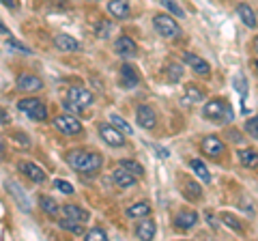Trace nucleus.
Segmentation results:
<instances>
[{
  "label": "nucleus",
  "mask_w": 258,
  "mask_h": 241,
  "mask_svg": "<svg viewBox=\"0 0 258 241\" xmlns=\"http://www.w3.org/2000/svg\"><path fill=\"white\" fill-rule=\"evenodd\" d=\"M18 168H20V172L22 174H26L30 181H35V183H45L47 181V174H45V170L41 166H37L35 162H22L18 164Z\"/></svg>",
  "instance_id": "obj_13"
},
{
  "label": "nucleus",
  "mask_w": 258,
  "mask_h": 241,
  "mask_svg": "<svg viewBox=\"0 0 258 241\" xmlns=\"http://www.w3.org/2000/svg\"><path fill=\"white\" fill-rule=\"evenodd\" d=\"M189 170L194 172V176H196V179H198L200 183H205V186H209V183L213 181L211 170L207 168V164L203 162V159H198V157L189 159Z\"/></svg>",
  "instance_id": "obj_19"
},
{
  "label": "nucleus",
  "mask_w": 258,
  "mask_h": 241,
  "mask_svg": "<svg viewBox=\"0 0 258 241\" xmlns=\"http://www.w3.org/2000/svg\"><path fill=\"white\" fill-rule=\"evenodd\" d=\"M181 78H183V67H181V65L172 63V65H168V67H166V80H168L170 84L181 82Z\"/></svg>",
  "instance_id": "obj_33"
},
{
  "label": "nucleus",
  "mask_w": 258,
  "mask_h": 241,
  "mask_svg": "<svg viewBox=\"0 0 258 241\" xmlns=\"http://www.w3.org/2000/svg\"><path fill=\"white\" fill-rule=\"evenodd\" d=\"M54 188L60 192V194H67V196H71V194H76V188L71 186L69 181H64V179H56L54 181Z\"/></svg>",
  "instance_id": "obj_38"
},
{
  "label": "nucleus",
  "mask_w": 258,
  "mask_h": 241,
  "mask_svg": "<svg viewBox=\"0 0 258 241\" xmlns=\"http://www.w3.org/2000/svg\"><path fill=\"white\" fill-rule=\"evenodd\" d=\"M161 3V7L170 13V15H174V18H185V11H183V7L176 3V0H159Z\"/></svg>",
  "instance_id": "obj_34"
},
{
  "label": "nucleus",
  "mask_w": 258,
  "mask_h": 241,
  "mask_svg": "<svg viewBox=\"0 0 258 241\" xmlns=\"http://www.w3.org/2000/svg\"><path fill=\"white\" fill-rule=\"evenodd\" d=\"M200 149H203V153L207 157H222L224 155V151H226V144L222 142L220 136H215V134H209L203 138V142H200Z\"/></svg>",
  "instance_id": "obj_8"
},
{
  "label": "nucleus",
  "mask_w": 258,
  "mask_h": 241,
  "mask_svg": "<svg viewBox=\"0 0 258 241\" xmlns=\"http://www.w3.org/2000/svg\"><path fill=\"white\" fill-rule=\"evenodd\" d=\"M140 176L138 174H134L132 170H127L125 166H120L114 168V172H112V181H114V186L120 188V190H129V188H134L136 183H138Z\"/></svg>",
  "instance_id": "obj_10"
},
{
  "label": "nucleus",
  "mask_w": 258,
  "mask_h": 241,
  "mask_svg": "<svg viewBox=\"0 0 258 241\" xmlns=\"http://www.w3.org/2000/svg\"><path fill=\"white\" fill-rule=\"evenodd\" d=\"M108 13L116 20H127L132 15V7L127 0H110L108 3Z\"/></svg>",
  "instance_id": "obj_20"
},
{
  "label": "nucleus",
  "mask_w": 258,
  "mask_h": 241,
  "mask_svg": "<svg viewBox=\"0 0 258 241\" xmlns=\"http://www.w3.org/2000/svg\"><path fill=\"white\" fill-rule=\"evenodd\" d=\"M39 207H41V211L47 213V215H52V218H56V215L60 213V205H58V200L52 198V196H39Z\"/></svg>",
  "instance_id": "obj_27"
},
{
  "label": "nucleus",
  "mask_w": 258,
  "mask_h": 241,
  "mask_svg": "<svg viewBox=\"0 0 258 241\" xmlns=\"http://www.w3.org/2000/svg\"><path fill=\"white\" fill-rule=\"evenodd\" d=\"M52 125L56 127V132H60L62 136H76L82 132V123H80L78 114H71V112H64L52 118Z\"/></svg>",
  "instance_id": "obj_5"
},
{
  "label": "nucleus",
  "mask_w": 258,
  "mask_h": 241,
  "mask_svg": "<svg viewBox=\"0 0 258 241\" xmlns=\"http://www.w3.org/2000/svg\"><path fill=\"white\" fill-rule=\"evenodd\" d=\"M183 106H198V103H205V93H203V88H198L196 84H185V91H183Z\"/></svg>",
  "instance_id": "obj_16"
},
{
  "label": "nucleus",
  "mask_w": 258,
  "mask_h": 241,
  "mask_svg": "<svg viewBox=\"0 0 258 241\" xmlns=\"http://www.w3.org/2000/svg\"><path fill=\"white\" fill-rule=\"evenodd\" d=\"M3 5L9 7V9H15V5H18V3H15V0H3Z\"/></svg>",
  "instance_id": "obj_43"
},
{
  "label": "nucleus",
  "mask_w": 258,
  "mask_h": 241,
  "mask_svg": "<svg viewBox=\"0 0 258 241\" xmlns=\"http://www.w3.org/2000/svg\"><path fill=\"white\" fill-rule=\"evenodd\" d=\"M127 218L132 220H142V218H149L151 215V205L147 203V200H140V203H134L127 207Z\"/></svg>",
  "instance_id": "obj_23"
},
{
  "label": "nucleus",
  "mask_w": 258,
  "mask_h": 241,
  "mask_svg": "<svg viewBox=\"0 0 258 241\" xmlns=\"http://www.w3.org/2000/svg\"><path fill=\"white\" fill-rule=\"evenodd\" d=\"M114 52L118 56H123V58H134V56H138V45H136L134 39L123 35L114 41Z\"/></svg>",
  "instance_id": "obj_15"
},
{
  "label": "nucleus",
  "mask_w": 258,
  "mask_h": 241,
  "mask_svg": "<svg viewBox=\"0 0 258 241\" xmlns=\"http://www.w3.org/2000/svg\"><path fill=\"white\" fill-rule=\"evenodd\" d=\"M220 220L224 222L226 228H230V230H235V232H243V224H241V220L237 218V215H232L230 211H222L220 213Z\"/></svg>",
  "instance_id": "obj_29"
},
{
  "label": "nucleus",
  "mask_w": 258,
  "mask_h": 241,
  "mask_svg": "<svg viewBox=\"0 0 258 241\" xmlns=\"http://www.w3.org/2000/svg\"><path fill=\"white\" fill-rule=\"evenodd\" d=\"M52 43H54V47H56L58 52H80V50H82V45H80L78 39H74V37L67 35V33L54 35Z\"/></svg>",
  "instance_id": "obj_12"
},
{
  "label": "nucleus",
  "mask_w": 258,
  "mask_h": 241,
  "mask_svg": "<svg viewBox=\"0 0 258 241\" xmlns=\"http://www.w3.org/2000/svg\"><path fill=\"white\" fill-rule=\"evenodd\" d=\"M118 84L123 88H136L140 84V74L136 71L132 63H123L118 69Z\"/></svg>",
  "instance_id": "obj_11"
},
{
  "label": "nucleus",
  "mask_w": 258,
  "mask_h": 241,
  "mask_svg": "<svg viewBox=\"0 0 258 241\" xmlns=\"http://www.w3.org/2000/svg\"><path fill=\"white\" fill-rule=\"evenodd\" d=\"M243 130L247 132V136H252V138L258 140V114H256V116H249V118L245 120V127H243Z\"/></svg>",
  "instance_id": "obj_39"
},
{
  "label": "nucleus",
  "mask_w": 258,
  "mask_h": 241,
  "mask_svg": "<svg viewBox=\"0 0 258 241\" xmlns=\"http://www.w3.org/2000/svg\"><path fill=\"white\" fill-rule=\"evenodd\" d=\"M181 183H183V194L185 198H189V200H198L200 196H203V190H200L198 186V181H194L189 179V176H181Z\"/></svg>",
  "instance_id": "obj_25"
},
{
  "label": "nucleus",
  "mask_w": 258,
  "mask_h": 241,
  "mask_svg": "<svg viewBox=\"0 0 258 241\" xmlns=\"http://www.w3.org/2000/svg\"><path fill=\"white\" fill-rule=\"evenodd\" d=\"M153 28H155V33L164 39H174V37L181 35V26L176 24V20L172 15H168V13L153 15Z\"/></svg>",
  "instance_id": "obj_3"
},
{
  "label": "nucleus",
  "mask_w": 258,
  "mask_h": 241,
  "mask_svg": "<svg viewBox=\"0 0 258 241\" xmlns=\"http://www.w3.org/2000/svg\"><path fill=\"white\" fill-rule=\"evenodd\" d=\"M99 138L112 149H120L127 144V134H123L116 125L112 123H101L99 125Z\"/></svg>",
  "instance_id": "obj_6"
},
{
  "label": "nucleus",
  "mask_w": 258,
  "mask_h": 241,
  "mask_svg": "<svg viewBox=\"0 0 258 241\" xmlns=\"http://www.w3.org/2000/svg\"><path fill=\"white\" fill-rule=\"evenodd\" d=\"M0 28H3V35H5V37H9V33H11V30H9V28H7V26H5V24H3V26H0Z\"/></svg>",
  "instance_id": "obj_45"
},
{
  "label": "nucleus",
  "mask_w": 258,
  "mask_h": 241,
  "mask_svg": "<svg viewBox=\"0 0 258 241\" xmlns=\"http://www.w3.org/2000/svg\"><path fill=\"white\" fill-rule=\"evenodd\" d=\"M183 63L187 67H191V71H196L198 76H209V74H211V65H209V61L200 58V56L191 54V52H185L183 54Z\"/></svg>",
  "instance_id": "obj_14"
},
{
  "label": "nucleus",
  "mask_w": 258,
  "mask_h": 241,
  "mask_svg": "<svg viewBox=\"0 0 258 241\" xmlns=\"http://www.w3.org/2000/svg\"><path fill=\"white\" fill-rule=\"evenodd\" d=\"M232 84H235L237 93L241 95V101H243V112H247V108H245V99H247V84H245V76H243V74H237L235 78H232Z\"/></svg>",
  "instance_id": "obj_31"
},
{
  "label": "nucleus",
  "mask_w": 258,
  "mask_h": 241,
  "mask_svg": "<svg viewBox=\"0 0 258 241\" xmlns=\"http://www.w3.org/2000/svg\"><path fill=\"white\" fill-rule=\"evenodd\" d=\"M237 157H239L241 166H245V168H258V153H256L254 149H239L237 151Z\"/></svg>",
  "instance_id": "obj_28"
},
{
  "label": "nucleus",
  "mask_w": 258,
  "mask_h": 241,
  "mask_svg": "<svg viewBox=\"0 0 258 241\" xmlns=\"http://www.w3.org/2000/svg\"><path fill=\"white\" fill-rule=\"evenodd\" d=\"M203 116L211 123H220V125H226L235 118V110L226 99L217 97V99H211V101H205L203 106Z\"/></svg>",
  "instance_id": "obj_2"
},
{
  "label": "nucleus",
  "mask_w": 258,
  "mask_h": 241,
  "mask_svg": "<svg viewBox=\"0 0 258 241\" xmlns=\"http://www.w3.org/2000/svg\"><path fill=\"white\" fill-rule=\"evenodd\" d=\"M5 45H7V47H11V50H15V52H20V54H32V50H30L28 45H24L22 41H18V39H13V37L7 39Z\"/></svg>",
  "instance_id": "obj_36"
},
{
  "label": "nucleus",
  "mask_w": 258,
  "mask_h": 241,
  "mask_svg": "<svg viewBox=\"0 0 258 241\" xmlns=\"http://www.w3.org/2000/svg\"><path fill=\"white\" fill-rule=\"evenodd\" d=\"M205 218H207V222H209V226H211V228H217V226H220V222H217V218L213 215V211H207V213H205Z\"/></svg>",
  "instance_id": "obj_42"
},
{
  "label": "nucleus",
  "mask_w": 258,
  "mask_h": 241,
  "mask_svg": "<svg viewBox=\"0 0 258 241\" xmlns=\"http://www.w3.org/2000/svg\"><path fill=\"white\" fill-rule=\"evenodd\" d=\"M149 149L151 151H155V155L159 157V159H168V157H170V151H168V149H164V147H159V144H149Z\"/></svg>",
  "instance_id": "obj_40"
},
{
  "label": "nucleus",
  "mask_w": 258,
  "mask_h": 241,
  "mask_svg": "<svg viewBox=\"0 0 258 241\" xmlns=\"http://www.w3.org/2000/svg\"><path fill=\"white\" fill-rule=\"evenodd\" d=\"M254 52H256V56H258V37L254 39Z\"/></svg>",
  "instance_id": "obj_46"
},
{
  "label": "nucleus",
  "mask_w": 258,
  "mask_h": 241,
  "mask_svg": "<svg viewBox=\"0 0 258 241\" xmlns=\"http://www.w3.org/2000/svg\"><path fill=\"white\" fill-rule=\"evenodd\" d=\"M86 241H106L108 239V232L103 230V228H99V226H95V228H91V230H86Z\"/></svg>",
  "instance_id": "obj_37"
},
{
  "label": "nucleus",
  "mask_w": 258,
  "mask_h": 241,
  "mask_svg": "<svg viewBox=\"0 0 258 241\" xmlns=\"http://www.w3.org/2000/svg\"><path fill=\"white\" fill-rule=\"evenodd\" d=\"M9 120H11V116L7 114V110H3V125H7V123H9Z\"/></svg>",
  "instance_id": "obj_44"
},
{
  "label": "nucleus",
  "mask_w": 258,
  "mask_h": 241,
  "mask_svg": "<svg viewBox=\"0 0 258 241\" xmlns=\"http://www.w3.org/2000/svg\"><path fill=\"white\" fill-rule=\"evenodd\" d=\"M108 118H110V123H112V125H116L123 134H127V136H132V134H134V127L129 125L127 120H125L123 116H120V114H116V112H112V114H110Z\"/></svg>",
  "instance_id": "obj_32"
},
{
  "label": "nucleus",
  "mask_w": 258,
  "mask_h": 241,
  "mask_svg": "<svg viewBox=\"0 0 258 241\" xmlns=\"http://www.w3.org/2000/svg\"><path fill=\"white\" fill-rule=\"evenodd\" d=\"M18 110L24 112L30 120H37V123H41V120L47 118V108H45V103L43 99H39V97H24L18 101Z\"/></svg>",
  "instance_id": "obj_4"
},
{
  "label": "nucleus",
  "mask_w": 258,
  "mask_h": 241,
  "mask_svg": "<svg viewBox=\"0 0 258 241\" xmlns=\"http://www.w3.org/2000/svg\"><path fill=\"white\" fill-rule=\"evenodd\" d=\"M254 69H256V74H258V58L254 61Z\"/></svg>",
  "instance_id": "obj_47"
},
{
  "label": "nucleus",
  "mask_w": 258,
  "mask_h": 241,
  "mask_svg": "<svg viewBox=\"0 0 258 241\" xmlns=\"http://www.w3.org/2000/svg\"><path fill=\"white\" fill-rule=\"evenodd\" d=\"M155 235H157L155 222L149 220V218H142V222H138V226H136V237L138 239H155Z\"/></svg>",
  "instance_id": "obj_24"
},
{
  "label": "nucleus",
  "mask_w": 258,
  "mask_h": 241,
  "mask_svg": "<svg viewBox=\"0 0 258 241\" xmlns=\"http://www.w3.org/2000/svg\"><path fill=\"white\" fill-rule=\"evenodd\" d=\"M62 213L67 215V218H71V220H78V222H82V224L91 220V213H88L86 209H82L80 205H74V203L62 205Z\"/></svg>",
  "instance_id": "obj_22"
},
{
  "label": "nucleus",
  "mask_w": 258,
  "mask_h": 241,
  "mask_svg": "<svg viewBox=\"0 0 258 241\" xmlns=\"http://www.w3.org/2000/svg\"><path fill=\"white\" fill-rule=\"evenodd\" d=\"M120 166H125L127 170H132L134 174L144 176V166L140 162H136V159H120Z\"/></svg>",
  "instance_id": "obj_35"
},
{
  "label": "nucleus",
  "mask_w": 258,
  "mask_h": 241,
  "mask_svg": "<svg viewBox=\"0 0 258 241\" xmlns=\"http://www.w3.org/2000/svg\"><path fill=\"white\" fill-rule=\"evenodd\" d=\"M235 11H237V15H239V20L243 22L247 28H256V26H258L256 13H254V9H252V7H249L247 3H239Z\"/></svg>",
  "instance_id": "obj_21"
},
{
  "label": "nucleus",
  "mask_w": 258,
  "mask_h": 241,
  "mask_svg": "<svg viewBox=\"0 0 258 241\" xmlns=\"http://www.w3.org/2000/svg\"><path fill=\"white\" fill-rule=\"evenodd\" d=\"M67 99H71L76 106L86 110V108H91L95 103V95L88 91V88H84V86H71L67 91Z\"/></svg>",
  "instance_id": "obj_9"
},
{
  "label": "nucleus",
  "mask_w": 258,
  "mask_h": 241,
  "mask_svg": "<svg viewBox=\"0 0 258 241\" xmlns=\"http://www.w3.org/2000/svg\"><path fill=\"white\" fill-rule=\"evenodd\" d=\"M136 123H138L142 130H153L157 125V112L149 103H140L136 108Z\"/></svg>",
  "instance_id": "obj_7"
},
{
  "label": "nucleus",
  "mask_w": 258,
  "mask_h": 241,
  "mask_svg": "<svg viewBox=\"0 0 258 241\" xmlns=\"http://www.w3.org/2000/svg\"><path fill=\"white\" fill-rule=\"evenodd\" d=\"M198 224V213L191 211V209H181L174 218V226L179 230H189Z\"/></svg>",
  "instance_id": "obj_18"
},
{
  "label": "nucleus",
  "mask_w": 258,
  "mask_h": 241,
  "mask_svg": "<svg viewBox=\"0 0 258 241\" xmlns=\"http://www.w3.org/2000/svg\"><path fill=\"white\" fill-rule=\"evenodd\" d=\"M18 88L24 93H37L43 88V80L35 74H22L18 78Z\"/></svg>",
  "instance_id": "obj_17"
},
{
  "label": "nucleus",
  "mask_w": 258,
  "mask_h": 241,
  "mask_svg": "<svg viewBox=\"0 0 258 241\" xmlns=\"http://www.w3.org/2000/svg\"><path fill=\"white\" fill-rule=\"evenodd\" d=\"M112 33H114V24H112L110 20H99L95 24V35L99 39H110Z\"/></svg>",
  "instance_id": "obj_30"
},
{
  "label": "nucleus",
  "mask_w": 258,
  "mask_h": 241,
  "mask_svg": "<svg viewBox=\"0 0 258 241\" xmlns=\"http://www.w3.org/2000/svg\"><path fill=\"white\" fill-rule=\"evenodd\" d=\"M58 226H60L62 230L71 232V235H76V237H80V235H86L84 224H82V222H78V220H71V218H67V215L58 220Z\"/></svg>",
  "instance_id": "obj_26"
},
{
  "label": "nucleus",
  "mask_w": 258,
  "mask_h": 241,
  "mask_svg": "<svg viewBox=\"0 0 258 241\" xmlns=\"http://www.w3.org/2000/svg\"><path fill=\"white\" fill-rule=\"evenodd\" d=\"M64 162L71 170L80 174H95L103 166V157L95 151H84V149H74L64 155Z\"/></svg>",
  "instance_id": "obj_1"
},
{
  "label": "nucleus",
  "mask_w": 258,
  "mask_h": 241,
  "mask_svg": "<svg viewBox=\"0 0 258 241\" xmlns=\"http://www.w3.org/2000/svg\"><path fill=\"white\" fill-rule=\"evenodd\" d=\"M62 106H64V110H67V112H71V114H82V108H80V106H76V103L74 101H71V99H64L62 101Z\"/></svg>",
  "instance_id": "obj_41"
}]
</instances>
